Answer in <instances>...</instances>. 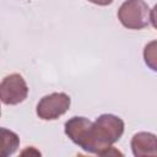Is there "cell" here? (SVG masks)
Wrapping results in <instances>:
<instances>
[{
    "label": "cell",
    "mask_w": 157,
    "mask_h": 157,
    "mask_svg": "<svg viewBox=\"0 0 157 157\" xmlns=\"http://www.w3.org/2000/svg\"><path fill=\"white\" fill-rule=\"evenodd\" d=\"M123 132L124 121L119 117L113 114H102L91 124L83 150L99 156L120 155V152L113 150L112 145L121 137Z\"/></svg>",
    "instance_id": "cell-1"
},
{
    "label": "cell",
    "mask_w": 157,
    "mask_h": 157,
    "mask_svg": "<svg viewBox=\"0 0 157 157\" xmlns=\"http://www.w3.org/2000/svg\"><path fill=\"white\" fill-rule=\"evenodd\" d=\"M121 25L129 29H141L153 22V10L144 0H126L118 11Z\"/></svg>",
    "instance_id": "cell-2"
},
{
    "label": "cell",
    "mask_w": 157,
    "mask_h": 157,
    "mask_svg": "<svg viewBox=\"0 0 157 157\" xmlns=\"http://www.w3.org/2000/svg\"><path fill=\"white\" fill-rule=\"evenodd\" d=\"M70 104L71 99L66 93H50L38 102L37 115L43 120H55L69 110Z\"/></svg>",
    "instance_id": "cell-3"
},
{
    "label": "cell",
    "mask_w": 157,
    "mask_h": 157,
    "mask_svg": "<svg viewBox=\"0 0 157 157\" xmlns=\"http://www.w3.org/2000/svg\"><path fill=\"white\" fill-rule=\"evenodd\" d=\"M28 87L20 74H11L0 82V101L7 105L23 102L27 98Z\"/></svg>",
    "instance_id": "cell-4"
},
{
    "label": "cell",
    "mask_w": 157,
    "mask_h": 157,
    "mask_svg": "<svg viewBox=\"0 0 157 157\" xmlns=\"http://www.w3.org/2000/svg\"><path fill=\"white\" fill-rule=\"evenodd\" d=\"M91 124L92 121L88 120L87 118L74 117L65 123V134L69 136V139L74 144H76L83 150L87 141V135H88Z\"/></svg>",
    "instance_id": "cell-5"
},
{
    "label": "cell",
    "mask_w": 157,
    "mask_h": 157,
    "mask_svg": "<svg viewBox=\"0 0 157 157\" xmlns=\"http://www.w3.org/2000/svg\"><path fill=\"white\" fill-rule=\"evenodd\" d=\"M132 153L136 157H156L157 156V139L151 132H137L131 139Z\"/></svg>",
    "instance_id": "cell-6"
},
{
    "label": "cell",
    "mask_w": 157,
    "mask_h": 157,
    "mask_svg": "<svg viewBox=\"0 0 157 157\" xmlns=\"http://www.w3.org/2000/svg\"><path fill=\"white\" fill-rule=\"evenodd\" d=\"M20 146V137L16 132L0 128V157L13 155Z\"/></svg>",
    "instance_id": "cell-7"
},
{
    "label": "cell",
    "mask_w": 157,
    "mask_h": 157,
    "mask_svg": "<svg viewBox=\"0 0 157 157\" xmlns=\"http://www.w3.org/2000/svg\"><path fill=\"white\" fill-rule=\"evenodd\" d=\"M144 56L146 64L151 66L152 70H156V42H151L148 45H146Z\"/></svg>",
    "instance_id": "cell-8"
},
{
    "label": "cell",
    "mask_w": 157,
    "mask_h": 157,
    "mask_svg": "<svg viewBox=\"0 0 157 157\" xmlns=\"http://www.w3.org/2000/svg\"><path fill=\"white\" fill-rule=\"evenodd\" d=\"M92 4H96V5H99V6H107L109 4L113 2V0H88Z\"/></svg>",
    "instance_id": "cell-9"
},
{
    "label": "cell",
    "mask_w": 157,
    "mask_h": 157,
    "mask_svg": "<svg viewBox=\"0 0 157 157\" xmlns=\"http://www.w3.org/2000/svg\"><path fill=\"white\" fill-rule=\"evenodd\" d=\"M0 114H1V109H0Z\"/></svg>",
    "instance_id": "cell-10"
}]
</instances>
